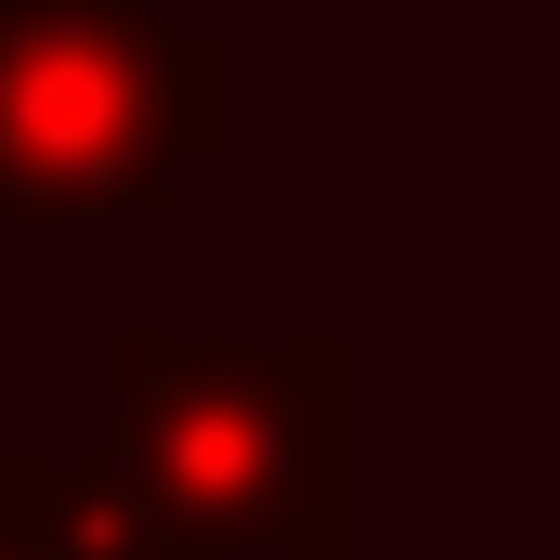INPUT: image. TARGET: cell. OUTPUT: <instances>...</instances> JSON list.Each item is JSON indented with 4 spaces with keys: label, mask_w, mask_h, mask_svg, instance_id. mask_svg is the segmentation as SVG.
Segmentation results:
<instances>
[{
    "label": "cell",
    "mask_w": 560,
    "mask_h": 560,
    "mask_svg": "<svg viewBox=\"0 0 560 560\" xmlns=\"http://www.w3.org/2000/svg\"><path fill=\"white\" fill-rule=\"evenodd\" d=\"M105 456L183 560H352V339H105Z\"/></svg>",
    "instance_id": "1"
},
{
    "label": "cell",
    "mask_w": 560,
    "mask_h": 560,
    "mask_svg": "<svg viewBox=\"0 0 560 560\" xmlns=\"http://www.w3.org/2000/svg\"><path fill=\"white\" fill-rule=\"evenodd\" d=\"M235 143V52L170 0H0V222H156Z\"/></svg>",
    "instance_id": "2"
},
{
    "label": "cell",
    "mask_w": 560,
    "mask_h": 560,
    "mask_svg": "<svg viewBox=\"0 0 560 560\" xmlns=\"http://www.w3.org/2000/svg\"><path fill=\"white\" fill-rule=\"evenodd\" d=\"M0 560H183V548L105 443L92 456L0 443Z\"/></svg>",
    "instance_id": "3"
}]
</instances>
